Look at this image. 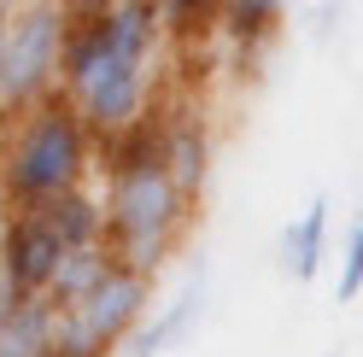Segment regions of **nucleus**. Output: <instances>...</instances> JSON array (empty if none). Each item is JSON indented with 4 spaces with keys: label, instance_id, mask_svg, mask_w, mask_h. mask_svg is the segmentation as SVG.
Listing matches in <instances>:
<instances>
[{
    "label": "nucleus",
    "instance_id": "nucleus-1",
    "mask_svg": "<svg viewBox=\"0 0 363 357\" xmlns=\"http://www.w3.org/2000/svg\"><path fill=\"white\" fill-rule=\"evenodd\" d=\"M94 164H100V141L65 94L18 111L0 135V188H6L12 211H48L53 199L88 188Z\"/></svg>",
    "mask_w": 363,
    "mask_h": 357
},
{
    "label": "nucleus",
    "instance_id": "nucleus-2",
    "mask_svg": "<svg viewBox=\"0 0 363 357\" xmlns=\"http://www.w3.org/2000/svg\"><path fill=\"white\" fill-rule=\"evenodd\" d=\"M106 246L123 270H141L158 276L182 246V229H188L194 205L176 193L170 170L164 164H147V170H118L106 176Z\"/></svg>",
    "mask_w": 363,
    "mask_h": 357
},
{
    "label": "nucleus",
    "instance_id": "nucleus-3",
    "mask_svg": "<svg viewBox=\"0 0 363 357\" xmlns=\"http://www.w3.org/2000/svg\"><path fill=\"white\" fill-rule=\"evenodd\" d=\"M147 299H152V276L118 264L82 305L59 310L53 357H111L118 346H129L135 328L147 322Z\"/></svg>",
    "mask_w": 363,
    "mask_h": 357
},
{
    "label": "nucleus",
    "instance_id": "nucleus-4",
    "mask_svg": "<svg viewBox=\"0 0 363 357\" xmlns=\"http://www.w3.org/2000/svg\"><path fill=\"white\" fill-rule=\"evenodd\" d=\"M71 6H18L6 12V100L12 118L59 94Z\"/></svg>",
    "mask_w": 363,
    "mask_h": 357
},
{
    "label": "nucleus",
    "instance_id": "nucleus-5",
    "mask_svg": "<svg viewBox=\"0 0 363 357\" xmlns=\"http://www.w3.org/2000/svg\"><path fill=\"white\" fill-rule=\"evenodd\" d=\"M77 111H82V123L94 129V141H118L129 135V129H141L152 118V64H123V59H106L100 71H88L71 94Z\"/></svg>",
    "mask_w": 363,
    "mask_h": 357
},
{
    "label": "nucleus",
    "instance_id": "nucleus-6",
    "mask_svg": "<svg viewBox=\"0 0 363 357\" xmlns=\"http://www.w3.org/2000/svg\"><path fill=\"white\" fill-rule=\"evenodd\" d=\"M71 258L65 240L41 211H12L0 229V287L12 299H48L59 281V264Z\"/></svg>",
    "mask_w": 363,
    "mask_h": 357
},
{
    "label": "nucleus",
    "instance_id": "nucleus-7",
    "mask_svg": "<svg viewBox=\"0 0 363 357\" xmlns=\"http://www.w3.org/2000/svg\"><path fill=\"white\" fill-rule=\"evenodd\" d=\"M158 129H164V170H170L176 193L188 205H199V193L211 182V123H206V111L182 100L158 118Z\"/></svg>",
    "mask_w": 363,
    "mask_h": 357
},
{
    "label": "nucleus",
    "instance_id": "nucleus-8",
    "mask_svg": "<svg viewBox=\"0 0 363 357\" xmlns=\"http://www.w3.org/2000/svg\"><path fill=\"white\" fill-rule=\"evenodd\" d=\"M199 310H206V270L194 264V270H188V281H182V293H176V305H164L158 317H147L141 328H135L123 357H164L170 346H182V340L194 334Z\"/></svg>",
    "mask_w": 363,
    "mask_h": 357
},
{
    "label": "nucleus",
    "instance_id": "nucleus-9",
    "mask_svg": "<svg viewBox=\"0 0 363 357\" xmlns=\"http://www.w3.org/2000/svg\"><path fill=\"white\" fill-rule=\"evenodd\" d=\"M59 305L53 299H12L0 317V357H53Z\"/></svg>",
    "mask_w": 363,
    "mask_h": 357
},
{
    "label": "nucleus",
    "instance_id": "nucleus-10",
    "mask_svg": "<svg viewBox=\"0 0 363 357\" xmlns=\"http://www.w3.org/2000/svg\"><path fill=\"white\" fill-rule=\"evenodd\" d=\"M41 217L53 222V234L65 240V252L106 246V193H100V188H77V193H65V199H53Z\"/></svg>",
    "mask_w": 363,
    "mask_h": 357
},
{
    "label": "nucleus",
    "instance_id": "nucleus-11",
    "mask_svg": "<svg viewBox=\"0 0 363 357\" xmlns=\"http://www.w3.org/2000/svg\"><path fill=\"white\" fill-rule=\"evenodd\" d=\"M281 258H287L293 281H316V270H323V258H328V193H316L299 211V222H287Z\"/></svg>",
    "mask_w": 363,
    "mask_h": 357
},
{
    "label": "nucleus",
    "instance_id": "nucleus-12",
    "mask_svg": "<svg viewBox=\"0 0 363 357\" xmlns=\"http://www.w3.org/2000/svg\"><path fill=\"white\" fill-rule=\"evenodd\" d=\"M111 270H118L111 246H88V252H71V258L59 264V281H53V293H48V299H53L59 310H71V305H82L88 293H94V287H100Z\"/></svg>",
    "mask_w": 363,
    "mask_h": 357
},
{
    "label": "nucleus",
    "instance_id": "nucleus-13",
    "mask_svg": "<svg viewBox=\"0 0 363 357\" xmlns=\"http://www.w3.org/2000/svg\"><path fill=\"white\" fill-rule=\"evenodd\" d=\"M276 24H281L276 6H217V35L229 47H240V53H252L258 41H269Z\"/></svg>",
    "mask_w": 363,
    "mask_h": 357
},
{
    "label": "nucleus",
    "instance_id": "nucleus-14",
    "mask_svg": "<svg viewBox=\"0 0 363 357\" xmlns=\"http://www.w3.org/2000/svg\"><path fill=\"white\" fill-rule=\"evenodd\" d=\"M363 293V211L352 222V234H346V258H340V281H334V299L340 305H352Z\"/></svg>",
    "mask_w": 363,
    "mask_h": 357
},
{
    "label": "nucleus",
    "instance_id": "nucleus-15",
    "mask_svg": "<svg viewBox=\"0 0 363 357\" xmlns=\"http://www.w3.org/2000/svg\"><path fill=\"white\" fill-rule=\"evenodd\" d=\"M12 123V100H6V6H0V129Z\"/></svg>",
    "mask_w": 363,
    "mask_h": 357
},
{
    "label": "nucleus",
    "instance_id": "nucleus-16",
    "mask_svg": "<svg viewBox=\"0 0 363 357\" xmlns=\"http://www.w3.org/2000/svg\"><path fill=\"white\" fill-rule=\"evenodd\" d=\"M6 217H12V199H6V188H0V229H6Z\"/></svg>",
    "mask_w": 363,
    "mask_h": 357
},
{
    "label": "nucleus",
    "instance_id": "nucleus-17",
    "mask_svg": "<svg viewBox=\"0 0 363 357\" xmlns=\"http://www.w3.org/2000/svg\"><path fill=\"white\" fill-rule=\"evenodd\" d=\"M6 305H12V293H6V287H0V317H6Z\"/></svg>",
    "mask_w": 363,
    "mask_h": 357
}]
</instances>
